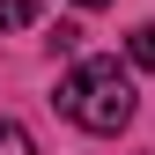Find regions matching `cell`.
Masks as SVG:
<instances>
[{
	"label": "cell",
	"instance_id": "cell-2",
	"mask_svg": "<svg viewBox=\"0 0 155 155\" xmlns=\"http://www.w3.org/2000/svg\"><path fill=\"white\" fill-rule=\"evenodd\" d=\"M45 15V0H0V30H30Z\"/></svg>",
	"mask_w": 155,
	"mask_h": 155
},
{
	"label": "cell",
	"instance_id": "cell-1",
	"mask_svg": "<svg viewBox=\"0 0 155 155\" xmlns=\"http://www.w3.org/2000/svg\"><path fill=\"white\" fill-rule=\"evenodd\" d=\"M52 104H59L81 133H118L133 118V74L118 59H74L59 74V96H52Z\"/></svg>",
	"mask_w": 155,
	"mask_h": 155
},
{
	"label": "cell",
	"instance_id": "cell-4",
	"mask_svg": "<svg viewBox=\"0 0 155 155\" xmlns=\"http://www.w3.org/2000/svg\"><path fill=\"white\" fill-rule=\"evenodd\" d=\"M0 155H37V140H30L15 118H0Z\"/></svg>",
	"mask_w": 155,
	"mask_h": 155
},
{
	"label": "cell",
	"instance_id": "cell-5",
	"mask_svg": "<svg viewBox=\"0 0 155 155\" xmlns=\"http://www.w3.org/2000/svg\"><path fill=\"white\" fill-rule=\"evenodd\" d=\"M74 8H104V0H74Z\"/></svg>",
	"mask_w": 155,
	"mask_h": 155
},
{
	"label": "cell",
	"instance_id": "cell-3",
	"mask_svg": "<svg viewBox=\"0 0 155 155\" xmlns=\"http://www.w3.org/2000/svg\"><path fill=\"white\" fill-rule=\"evenodd\" d=\"M126 52H133V67H148V74H155V22L133 30V37H126Z\"/></svg>",
	"mask_w": 155,
	"mask_h": 155
}]
</instances>
